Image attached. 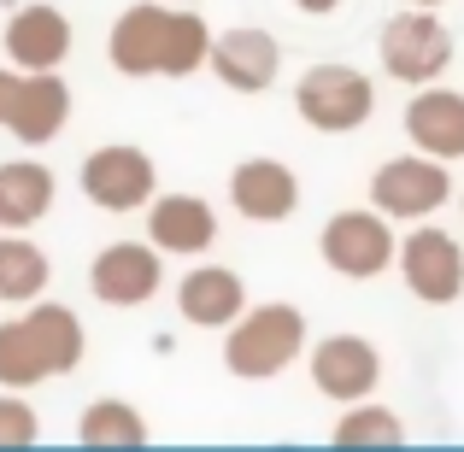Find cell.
Returning <instances> with one entry per match:
<instances>
[{"label":"cell","mask_w":464,"mask_h":452,"mask_svg":"<svg viewBox=\"0 0 464 452\" xmlns=\"http://www.w3.org/2000/svg\"><path fill=\"white\" fill-rule=\"evenodd\" d=\"M47 253L35 247L24 229H0V305H30L47 294Z\"/></svg>","instance_id":"obj_20"},{"label":"cell","mask_w":464,"mask_h":452,"mask_svg":"<svg viewBox=\"0 0 464 452\" xmlns=\"http://www.w3.org/2000/svg\"><path fill=\"white\" fill-rule=\"evenodd\" d=\"M35 435H42L35 406H24L18 388H0V447H30Z\"/></svg>","instance_id":"obj_23"},{"label":"cell","mask_w":464,"mask_h":452,"mask_svg":"<svg viewBox=\"0 0 464 452\" xmlns=\"http://www.w3.org/2000/svg\"><path fill=\"white\" fill-rule=\"evenodd\" d=\"M406 6H441V0H406Z\"/></svg>","instance_id":"obj_26"},{"label":"cell","mask_w":464,"mask_h":452,"mask_svg":"<svg viewBox=\"0 0 464 452\" xmlns=\"http://www.w3.org/2000/svg\"><path fill=\"white\" fill-rule=\"evenodd\" d=\"M394 264H400L406 288L423 305H453L464 294V247L447 236V229H435V224L411 229V236L394 247Z\"/></svg>","instance_id":"obj_8"},{"label":"cell","mask_w":464,"mask_h":452,"mask_svg":"<svg viewBox=\"0 0 464 452\" xmlns=\"http://www.w3.org/2000/svg\"><path fill=\"white\" fill-rule=\"evenodd\" d=\"M148 241L159 253H177V259H200L218 241V212L200 194H153L148 200Z\"/></svg>","instance_id":"obj_15"},{"label":"cell","mask_w":464,"mask_h":452,"mask_svg":"<svg viewBox=\"0 0 464 452\" xmlns=\"http://www.w3.org/2000/svg\"><path fill=\"white\" fill-rule=\"evenodd\" d=\"M82 335L77 312L59 300H30V312L0 323V388H35L47 376H71L82 364Z\"/></svg>","instance_id":"obj_2"},{"label":"cell","mask_w":464,"mask_h":452,"mask_svg":"<svg viewBox=\"0 0 464 452\" xmlns=\"http://www.w3.org/2000/svg\"><path fill=\"white\" fill-rule=\"evenodd\" d=\"M335 441H341V447H364V441H406V423H400L388 406H359V399H353L347 418L335 423Z\"/></svg>","instance_id":"obj_22"},{"label":"cell","mask_w":464,"mask_h":452,"mask_svg":"<svg viewBox=\"0 0 464 452\" xmlns=\"http://www.w3.org/2000/svg\"><path fill=\"white\" fill-rule=\"evenodd\" d=\"M53 170L35 159H6L0 165V229H35L53 212Z\"/></svg>","instance_id":"obj_19"},{"label":"cell","mask_w":464,"mask_h":452,"mask_svg":"<svg viewBox=\"0 0 464 452\" xmlns=\"http://www.w3.org/2000/svg\"><path fill=\"white\" fill-rule=\"evenodd\" d=\"M71 124V89L59 71H18V89L6 101V118L0 130L18 136L24 148H47L59 130Z\"/></svg>","instance_id":"obj_11"},{"label":"cell","mask_w":464,"mask_h":452,"mask_svg":"<svg viewBox=\"0 0 464 452\" xmlns=\"http://www.w3.org/2000/svg\"><path fill=\"white\" fill-rule=\"evenodd\" d=\"M229 206L253 224H283L300 206V177L283 159H241L229 170Z\"/></svg>","instance_id":"obj_14"},{"label":"cell","mask_w":464,"mask_h":452,"mask_svg":"<svg viewBox=\"0 0 464 452\" xmlns=\"http://www.w3.org/2000/svg\"><path fill=\"white\" fill-rule=\"evenodd\" d=\"M300 352H306V312L288 305V300L241 312L236 323H229V335H224V364H229V376H241V382H271V376H283Z\"/></svg>","instance_id":"obj_3"},{"label":"cell","mask_w":464,"mask_h":452,"mask_svg":"<svg viewBox=\"0 0 464 452\" xmlns=\"http://www.w3.org/2000/svg\"><path fill=\"white\" fill-rule=\"evenodd\" d=\"M406 136L418 153L441 159V165L447 159H464V94L423 82V94L406 106Z\"/></svg>","instance_id":"obj_17"},{"label":"cell","mask_w":464,"mask_h":452,"mask_svg":"<svg viewBox=\"0 0 464 452\" xmlns=\"http://www.w3.org/2000/svg\"><path fill=\"white\" fill-rule=\"evenodd\" d=\"M159 188V165L148 148H130V141H106L82 159V194H89L101 212H141Z\"/></svg>","instance_id":"obj_6"},{"label":"cell","mask_w":464,"mask_h":452,"mask_svg":"<svg viewBox=\"0 0 464 452\" xmlns=\"http://www.w3.org/2000/svg\"><path fill=\"white\" fill-rule=\"evenodd\" d=\"M447 194H453V177L430 153H400L371 177V206L382 217H430L447 206Z\"/></svg>","instance_id":"obj_9"},{"label":"cell","mask_w":464,"mask_h":452,"mask_svg":"<svg viewBox=\"0 0 464 452\" xmlns=\"http://www.w3.org/2000/svg\"><path fill=\"white\" fill-rule=\"evenodd\" d=\"M177 312L200 329H229L241 312H247V283L224 264H194L177 283Z\"/></svg>","instance_id":"obj_18"},{"label":"cell","mask_w":464,"mask_h":452,"mask_svg":"<svg viewBox=\"0 0 464 452\" xmlns=\"http://www.w3.org/2000/svg\"><path fill=\"white\" fill-rule=\"evenodd\" d=\"M376 53H382L388 77L423 89V82H435L447 65H453V35H447V24L435 18V6H411V12H400V18L382 24Z\"/></svg>","instance_id":"obj_4"},{"label":"cell","mask_w":464,"mask_h":452,"mask_svg":"<svg viewBox=\"0 0 464 452\" xmlns=\"http://www.w3.org/2000/svg\"><path fill=\"white\" fill-rule=\"evenodd\" d=\"M317 253H324L329 271L353 276V283H371L394 264V229H388L382 212H335L317 236Z\"/></svg>","instance_id":"obj_7"},{"label":"cell","mask_w":464,"mask_h":452,"mask_svg":"<svg viewBox=\"0 0 464 452\" xmlns=\"http://www.w3.org/2000/svg\"><path fill=\"white\" fill-rule=\"evenodd\" d=\"M89 288L101 305H148L159 288H165V264H159V247L153 241H112V247L94 253L89 264Z\"/></svg>","instance_id":"obj_10"},{"label":"cell","mask_w":464,"mask_h":452,"mask_svg":"<svg viewBox=\"0 0 464 452\" xmlns=\"http://www.w3.org/2000/svg\"><path fill=\"white\" fill-rule=\"evenodd\" d=\"M6 59L18 71H59L71 59V18L47 0L18 6L6 18Z\"/></svg>","instance_id":"obj_16"},{"label":"cell","mask_w":464,"mask_h":452,"mask_svg":"<svg viewBox=\"0 0 464 452\" xmlns=\"http://www.w3.org/2000/svg\"><path fill=\"white\" fill-rule=\"evenodd\" d=\"M295 6H300V12H312V18H324V12H335L341 0H295Z\"/></svg>","instance_id":"obj_25"},{"label":"cell","mask_w":464,"mask_h":452,"mask_svg":"<svg viewBox=\"0 0 464 452\" xmlns=\"http://www.w3.org/2000/svg\"><path fill=\"white\" fill-rule=\"evenodd\" d=\"M82 447H141L148 441V418H141L130 399H94L77 423Z\"/></svg>","instance_id":"obj_21"},{"label":"cell","mask_w":464,"mask_h":452,"mask_svg":"<svg viewBox=\"0 0 464 452\" xmlns=\"http://www.w3.org/2000/svg\"><path fill=\"white\" fill-rule=\"evenodd\" d=\"M206 65H212V77L224 82V89H236V94H265V89L276 82L283 47H276L271 30H253V24H241V30L212 35V53H206Z\"/></svg>","instance_id":"obj_13"},{"label":"cell","mask_w":464,"mask_h":452,"mask_svg":"<svg viewBox=\"0 0 464 452\" xmlns=\"http://www.w3.org/2000/svg\"><path fill=\"white\" fill-rule=\"evenodd\" d=\"M376 382H382V359L364 335H329L312 347V388L335 406H353V399H371Z\"/></svg>","instance_id":"obj_12"},{"label":"cell","mask_w":464,"mask_h":452,"mask_svg":"<svg viewBox=\"0 0 464 452\" xmlns=\"http://www.w3.org/2000/svg\"><path fill=\"white\" fill-rule=\"evenodd\" d=\"M12 89H18V71H6V65H0V118H6V101H12Z\"/></svg>","instance_id":"obj_24"},{"label":"cell","mask_w":464,"mask_h":452,"mask_svg":"<svg viewBox=\"0 0 464 452\" xmlns=\"http://www.w3.org/2000/svg\"><path fill=\"white\" fill-rule=\"evenodd\" d=\"M212 53V24L177 0H136L118 12L106 59L124 77H194Z\"/></svg>","instance_id":"obj_1"},{"label":"cell","mask_w":464,"mask_h":452,"mask_svg":"<svg viewBox=\"0 0 464 452\" xmlns=\"http://www.w3.org/2000/svg\"><path fill=\"white\" fill-rule=\"evenodd\" d=\"M295 106H300V118H306L312 130L347 136V130H359L364 118H371L376 89H371V77L353 71V65H312L306 77L295 82Z\"/></svg>","instance_id":"obj_5"}]
</instances>
